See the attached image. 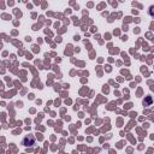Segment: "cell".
<instances>
[{"label":"cell","mask_w":154,"mask_h":154,"mask_svg":"<svg viewBox=\"0 0 154 154\" xmlns=\"http://www.w3.org/2000/svg\"><path fill=\"white\" fill-rule=\"evenodd\" d=\"M22 144H23L24 147H32V146L35 144V136H34V135H31V134L26 135V136L23 138Z\"/></svg>","instance_id":"6da1fadb"}]
</instances>
